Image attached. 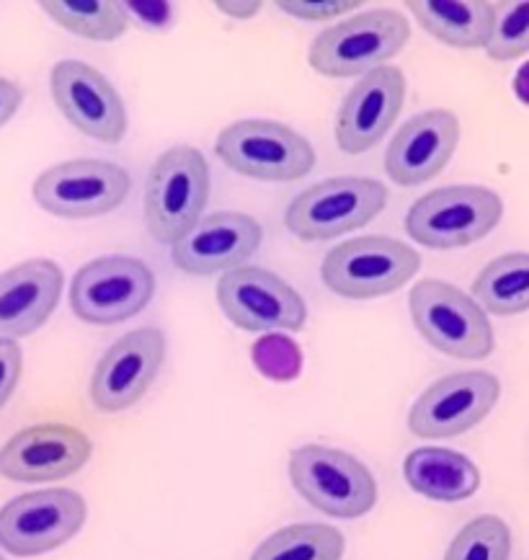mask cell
Listing matches in <instances>:
<instances>
[{
	"mask_svg": "<svg viewBox=\"0 0 529 560\" xmlns=\"http://www.w3.org/2000/svg\"><path fill=\"white\" fill-rule=\"evenodd\" d=\"M388 205V189L375 178H328L307 186L287 207L284 225L299 241H333L372 222Z\"/></svg>",
	"mask_w": 529,
	"mask_h": 560,
	"instance_id": "cell-8",
	"label": "cell"
},
{
	"mask_svg": "<svg viewBox=\"0 0 529 560\" xmlns=\"http://www.w3.org/2000/svg\"><path fill=\"white\" fill-rule=\"evenodd\" d=\"M42 9L57 26L89 42H117L130 26L125 3L117 0H47Z\"/></svg>",
	"mask_w": 529,
	"mask_h": 560,
	"instance_id": "cell-25",
	"label": "cell"
},
{
	"mask_svg": "<svg viewBox=\"0 0 529 560\" xmlns=\"http://www.w3.org/2000/svg\"><path fill=\"white\" fill-rule=\"evenodd\" d=\"M512 529L502 516L483 514L470 520L449 542L445 560H509Z\"/></svg>",
	"mask_w": 529,
	"mask_h": 560,
	"instance_id": "cell-26",
	"label": "cell"
},
{
	"mask_svg": "<svg viewBox=\"0 0 529 560\" xmlns=\"http://www.w3.org/2000/svg\"><path fill=\"white\" fill-rule=\"evenodd\" d=\"M21 102H24V91L9 78H0V127L9 125L13 114L19 112Z\"/></svg>",
	"mask_w": 529,
	"mask_h": 560,
	"instance_id": "cell-32",
	"label": "cell"
},
{
	"mask_svg": "<svg viewBox=\"0 0 529 560\" xmlns=\"http://www.w3.org/2000/svg\"><path fill=\"white\" fill-rule=\"evenodd\" d=\"M0 560H5V558H3V556H0Z\"/></svg>",
	"mask_w": 529,
	"mask_h": 560,
	"instance_id": "cell-35",
	"label": "cell"
},
{
	"mask_svg": "<svg viewBox=\"0 0 529 560\" xmlns=\"http://www.w3.org/2000/svg\"><path fill=\"white\" fill-rule=\"evenodd\" d=\"M411 318L428 347L465 362L491 357L496 339L483 307L442 279H421L411 290Z\"/></svg>",
	"mask_w": 529,
	"mask_h": 560,
	"instance_id": "cell-5",
	"label": "cell"
},
{
	"mask_svg": "<svg viewBox=\"0 0 529 560\" xmlns=\"http://www.w3.org/2000/svg\"><path fill=\"white\" fill-rule=\"evenodd\" d=\"M403 478L419 497L457 504L475 497L481 470L470 457L445 447H419L403 459Z\"/></svg>",
	"mask_w": 529,
	"mask_h": 560,
	"instance_id": "cell-21",
	"label": "cell"
},
{
	"mask_svg": "<svg viewBox=\"0 0 529 560\" xmlns=\"http://www.w3.org/2000/svg\"><path fill=\"white\" fill-rule=\"evenodd\" d=\"M409 9L421 28L442 45L485 49L493 26V3L485 0H413Z\"/></svg>",
	"mask_w": 529,
	"mask_h": 560,
	"instance_id": "cell-22",
	"label": "cell"
},
{
	"mask_svg": "<svg viewBox=\"0 0 529 560\" xmlns=\"http://www.w3.org/2000/svg\"><path fill=\"white\" fill-rule=\"evenodd\" d=\"M405 102V75L396 65H383L362 75L346 93L336 117V142L341 153L360 155L380 142Z\"/></svg>",
	"mask_w": 529,
	"mask_h": 560,
	"instance_id": "cell-18",
	"label": "cell"
},
{
	"mask_svg": "<svg viewBox=\"0 0 529 560\" xmlns=\"http://www.w3.org/2000/svg\"><path fill=\"white\" fill-rule=\"evenodd\" d=\"M127 11H132L140 21H145L148 26H168L174 13H171L168 3H125Z\"/></svg>",
	"mask_w": 529,
	"mask_h": 560,
	"instance_id": "cell-31",
	"label": "cell"
},
{
	"mask_svg": "<svg viewBox=\"0 0 529 560\" xmlns=\"http://www.w3.org/2000/svg\"><path fill=\"white\" fill-rule=\"evenodd\" d=\"M261 222L243 212H214L197 222L181 241L174 243L171 258L176 269L191 277L227 275L259 250Z\"/></svg>",
	"mask_w": 529,
	"mask_h": 560,
	"instance_id": "cell-17",
	"label": "cell"
},
{
	"mask_svg": "<svg viewBox=\"0 0 529 560\" xmlns=\"http://www.w3.org/2000/svg\"><path fill=\"white\" fill-rule=\"evenodd\" d=\"M290 480L307 504L333 520H360L377 504V480L367 465L326 444L292 450Z\"/></svg>",
	"mask_w": 529,
	"mask_h": 560,
	"instance_id": "cell-2",
	"label": "cell"
},
{
	"mask_svg": "<svg viewBox=\"0 0 529 560\" xmlns=\"http://www.w3.org/2000/svg\"><path fill=\"white\" fill-rule=\"evenodd\" d=\"M473 300L485 315H521L529 311V254H504L485 264L473 282Z\"/></svg>",
	"mask_w": 529,
	"mask_h": 560,
	"instance_id": "cell-23",
	"label": "cell"
},
{
	"mask_svg": "<svg viewBox=\"0 0 529 560\" xmlns=\"http://www.w3.org/2000/svg\"><path fill=\"white\" fill-rule=\"evenodd\" d=\"M254 364L263 377L277 380V383H290L303 370V351L290 336L267 334L254 343Z\"/></svg>",
	"mask_w": 529,
	"mask_h": 560,
	"instance_id": "cell-28",
	"label": "cell"
},
{
	"mask_svg": "<svg viewBox=\"0 0 529 560\" xmlns=\"http://www.w3.org/2000/svg\"><path fill=\"white\" fill-rule=\"evenodd\" d=\"M502 398V383L485 370H465L439 377L419 395L409 429L419 440H449L475 429Z\"/></svg>",
	"mask_w": 529,
	"mask_h": 560,
	"instance_id": "cell-13",
	"label": "cell"
},
{
	"mask_svg": "<svg viewBox=\"0 0 529 560\" xmlns=\"http://www.w3.org/2000/svg\"><path fill=\"white\" fill-rule=\"evenodd\" d=\"M277 9L303 21H328L346 16L349 11L360 9V3L356 0H282L277 3Z\"/></svg>",
	"mask_w": 529,
	"mask_h": 560,
	"instance_id": "cell-29",
	"label": "cell"
},
{
	"mask_svg": "<svg viewBox=\"0 0 529 560\" xmlns=\"http://www.w3.org/2000/svg\"><path fill=\"white\" fill-rule=\"evenodd\" d=\"M419 269L421 256L409 243L367 235L328 250L320 279L339 298L372 300L398 292L416 277Z\"/></svg>",
	"mask_w": 529,
	"mask_h": 560,
	"instance_id": "cell-6",
	"label": "cell"
},
{
	"mask_svg": "<svg viewBox=\"0 0 529 560\" xmlns=\"http://www.w3.org/2000/svg\"><path fill=\"white\" fill-rule=\"evenodd\" d=\"M218 305L243 331H303L307 305L295 287L261 267H238L218 282Z\"/></svg>",
	"mask_w": 529,
	"mask_h": 560,
	"instance_id": "cell-12",
	"label": "cell"
},
{
	"mask_svg": "<svg viewBox=\"0 0 529 560\" xmlns=\"http://www.w3.org/2000/svg\"><path fill=\"white\" fill-rule=\"evenodd\" d=\"M514 93L525 106H529V62L521 65L517 70V78H514Z\"/></svg>",
	"mask_w": 529,
	"mask_h": 560,
	"instance_id": "cell-34",
	"label": "cell"
},
{
	"mask_svg": "<svg viewBox=\"0 0 529 560\" xmlns=\"http://www.w3.org/2000/svg\"><path fill=\"white\" fill-rule=\"evenodd\" d=\"M485 52L496 62L517 60L529 52V3H493V26Z\"/></svg>",
	"mask_w": 529,
	"mask_h": 560,
	"instance_id": "cell-27",
	"label": "cell"
},
{
	"mask_svg": "<svg viewBox=\"0 0 529 560\" xmlns=\"http://www.w3.org/2000/svg\"><path fill=\"white\" fill-rule=\"evenodd\" d=\"M89 506L78 491H28L0 506V548L16 558L52 552L81 533Z\"/></svg>",
	"mask_w": 529,
	"mask_h": 560,
	"instance_id": "cell-10",
	"label": "cell"
},
{
	"mask_svg": "<svg viewBox=\"0 0 529 560\" xmlns=\"http://www.w3.org/2000/svg\"><path fill=\"white\" fill-rule=\"evenodd\" d=\"M210 202V166L197 148L176 145L150 168L145 182V225L158 243L174 246L202 220Z\"/></svg>",
	"mask_w": 529,
	"mask_h": 560,
	"instance_id": "cell-1",
	"label": "cell"
},
{
	"mask_svg": "<svg viewBox=\"0 0 529 560\" xmlns=\"http://www.w3.org/2000/svg\"><path fill=\"white\" fill-rule=\"evenodd\" d=\"M21 370H24V351H21L19 341L0 339V408L11 400L16 393Z\"/></svg>",
	"mask_w": 529,
	"mask_h": 560,
	"instance_id": "cell-30",
	"label": "cell"
},
{
	"mask_svg": "<svg viewBox=\"0 0 529 560\" xmlns=\"http://www.w3.org/2000/svg\"><path fill=\"white\" fill-rule=\"evenodd\" d=\"M214 153L235 174L271 184L297 182L316 166L310 142L271 119L233 121L218 135Z\"/></svg>",
	"mask_w": 529,
	"mask_h": 560,
	"instance_id": "cell-7",
	"label": "cell"
},
{
	"mask_svg": "<svg viewBox=\"0 0 529 560\" xmlns=\"http://www.w3.org/2000/svg\"><path fill=\"white\" fill-rule=\"evenodd\" d=\"M504 218V202L489 186H442L416 199L405 218V230L421 246L452 250L473 246L496 230Z\"/></svg>",
	"mask_w": 529,
	"mask_h": 560,
	"instance_id": "cell-4",
	"label": "cell"
},
{
	"mask_svg": "<svg viewBox=\"0 0 529 560\" xmlns=\"http://www.w3.org/2000/svg\"><path fill=\"white\" fill-rule=\"evenodd\" d=\"M344 548V535L331 524L303 522L271 533L248 560H341Z\"/></svg>",
	"mask_w": 529,
	"mask_h": 560,
	"instance_id": "cell-24",
	"label": "cell"
},
{
	"mask_svg": "<svg viewBox=\"0 0 529 560\" xmlns=\"http://www.w3.org/2000/svg\"><path fill=\"white\" fill-rule=\"evenodd\" d=\"M460 142V119L447 109H428L398 129L385 153V174L398 186H421L447 168Z\"/></svg>",
	"mask_w": 529,
	"mask_h": 560,
	"instance_id": "cell-19",
	"label": "cell"
},
{
	"mask_svg": "<svg viewBox=\"0 0 529 560\" xmlns=\"http://www.w3.org/2000/svg\"><path fill=\"white\" fill-rule=\"evenodd\" d=\"M155 294V275L134 256H102L83 264L70 284L75 318L91 326H117L140 315Z\"/></svg>",
	"mask_w": 529,
	"mask_h": 560,
	"instance_id": "cell-9",
	"label": "cell"
},
{
	"mask_svg": "<svg viewBox=\"0 0 529 560\" xmlns=\"http://www.w3.org/2000/svg\"><path fill=\"white\" fill-rule=\"evenodd\" d=\"M52 102L85 138L117 145L127 135V109L109 78L89 62L60 60L49 73Z\"/></svg>",
	"mask_w": 529,
	"mask_h": 560,
	"instance_id": "cell-15",
	"label": "cell"
},
{
	"mask_svg": "<svg viewBox=\"0 0 529 560\" xmlns=\"http://www.w3.org/2000/svg\"><path fill=\"white\" fill-rule=\"evenodd\" d=\"M166 362L161 328H134L106 349L91 375V404L102 413H121L140 404Z\"/></svg>",
	"mask_w": 529,
	"mask_h": 560,
	"instance_id": "cell-14",
	"label": "cell"
},
{
	"mask_svg": "<svg viewBox=\"0 0 529 560\" xmlns=\"http://www.w3.org/2000/svg\"><path fill=\"white\" fill-rule=\"evenodd\" d=\"M62 269L49 258H28L0 275V339L19 341L39 331L55 313Z\"/></svg>",
	"mask_w": 529,
	"mask_h": 560,
	"instance_id": "cell-20",
	"label": "cell"
},
{
	"mask_svg": "<svg viewBox=\"0 0 529 560\" xmlns=\"http://www.w3.org/2000/svg\"><path fill=\"white\" fill-rule=\"evenodd\" d=\"M132 178L111 161L78 158L57 163L34 182V202L66 220H89L109 214L127 202Z\"/></svg>",
	"mask_w": 529,
	"mask_h": 560,
	"instance_id": "cell-11",
	"label": "cell"
},
{
	"mask_svg": "<svg viewBox=\"0 0 529 560\" xmlns=\"http://www.w3.org/2000/svg\"><path fill=\"white\" fill-rule=\"evenodd\" d=\"M409 19L398 11H367L320 32L313 39L310 68L326 78H356L388 65L409 45Z\"/></svg>",
	"mask_w": 529,
	"mask_h": 560,
	"instance_id": "cell-3",
	"label": "cell"
},
{
	"mask_svg": "<svg viewBox=\"0 0 529 560\" xmlns=\"http://www.w3.org/2000/svg\"><path fill=\"white\" fill-rule=\"evenodd\" d=\"M93 444L70 423L21 429L0 447V476L13 483H52L75 476L91 459Z\"/></svg>",
	"mask_w": 529,
	"mask_h": 560,
	"instance_id": "cell-16",
	"label": "cell"
},
{
	"mask_svg": "<svg viewBox=\"0 0 529 560\" xmlns=\"http://www.w3.org/2000/svg\"><path fill=\"white\" fill-rule=\"evenodd\" d=\"M218 11H223L225 16L233 19H254L261 11V3H218Z\"/></svg>",
	"mask_w": 529,
	"mask_h": 560,
	"instance_id": "cell-33",
	"label": "cell"
}]
</instances>
